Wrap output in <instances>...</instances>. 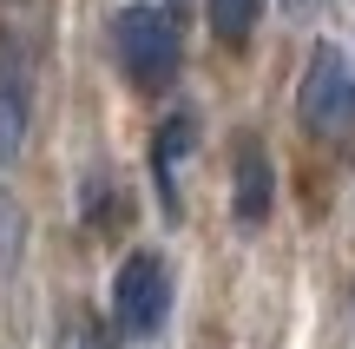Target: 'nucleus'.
I'll return each instance as SVG.
<instances>
[{"label": "nucleus", "mask_w": 355, "mask_h": 349, "mask_svg": "<svg viewBox=\"0 0 355 349\" xmlns=\"http://www.w3.org/2000/svg\"><path fill=\"white\" fill-rule=\"evenodd\" d=\"M112 46H119V66H125V79L139 92H165L171 79H178V60H184L178 26H171V13L158 7V0H132V7H119Z\"/></svg>", "instance_id": "nucleus-1"}, {"label": "nucleus", "mask_w": 355, "mask_h": 349, "mask_svg": "<svg viewBox=\"0 0 355 349\" xmlns=\"http://www.w3.org/2000/svg\"><path fill=\"white\" fill-rule=\"evenodd\" d=\"M171 316V264L165 250H132L112 277V330L125 343H152Z\"/></svg>", "instance_id": "nucleus-2"}, {"label": "nucleus", "mask_w": 355, "mask_h": 349, "mask_svg": "<svg viewBox=\"0 0 355 349\" xmlns=\"http://www.w3.org/2000/svg\"><path fill=\"white\" fill-rule=\"evenodd\" d=\"M303 126L309 132H349L355 126V73L343 60V46H316L309 53V73H303Z\"/></svg>", "instance_id": "nucleus-3"}, {"label": "nucleus", "mask_w": 355, "mask_h": 349, "mask_svg": "<svg viewBox=\"0 0 355 349\" xmlns=\"http://www.w3.org/2000/svg\"><path fill=\"white\" fill-rule=\"evenodd\" d=\"M33 132V60L26 40L0 26V165H13Z\"/></svg>", "instance_id": "nucleus-4"}, {"label": "nucleus", "mask_w": 355, "mask_h": 349, "mask_svg": "<svg viewBox=\"0 0 355 349\" xmlns=\"http://www.w3.org/2000/svg\"><path fill=\"white\" fill-rule=\"evenodd\" d=\"M270 205H277L270 152H263V145H243V152H237V178H230V218H237L243 231H257V224L270 218Z\"/></svg>", "instance_id": "nucleus-5"}, {"label": "nucleus", "mask_w": 355, "mask_h": 349, "mask_svg": "<svg viewBox=\"0 0 355 349\" xmlns=\"http://www.w3.org/2000/svg\"><path fill=\"white\" fill-rule=\"evenodd\" d=\"M191 139H198L191 112L158 119V132H152V178H158V205H165V218H178V165L191 158Z\"/></svg>", "instance_id": "nucleus-6"}, {"label": "nucleus", "mask_w": 355, "mask_h": 349, "mask_svg": "<svg viewBox=\"0 0 355 349\" xmlns=\"http://www.w3.org/2000/svg\"><path fill=\"white\" fill-rule=\"evenodd\" d=\"M204 13H211V33L224 40V46H243V40L257 33L263 0H204Z\"/></svg>", "instance_id": "nucleus-7"}, {"label": "nucleus", "mask_w": 355, "mask_h": 349, "mask_svg": "<svg viewBox=\"0 0 355 349\" xmlns=\"http://www.w3.org/2000/svg\"><path fill=\"white\" fill-rule=\"evenodd\" d=\"M20 250H26V218H20V205L0 191V277H13Z\"/></svg>", "instance_id": "nucleus-8"}, {"label": "nucleus", "mask_w": 355, "mask_h": 349, "mask_svg": "<svg viewBox=\"0 0 355 349\" xmlns=\"http://www.w3.org/2000/svg\"><path fill=\"white\" fill-rule=\"evenodd\" d=\"M60 349H119V343H112V330H105L99 316L79 310V316H66V323H60Z\"/></svg>", "instance_id": "nucleus-9"}, {"label": "nucleus", "mask_w": 355, "mask_h": 349, "mask_svg": "<svg viewBox=\"0 0 355 349\" xmlns=\"http://www.w3.org/2000/svg\"><path fill=\"white\" fill-rule=\"evenodd\" d=\"M283 7H290V13H309V7H316V0H283Z\"/></svg>", "instance_id": "nucleus-10"}]
</instances>
